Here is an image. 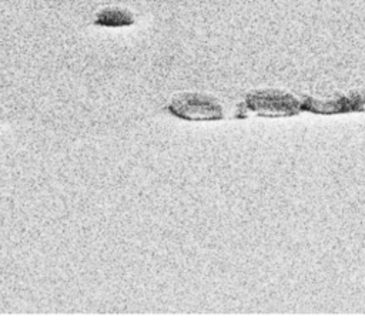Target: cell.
<instances>
[{"mask_svg":"<svg viewBox=\"0 0 365 332\" xmlns=\"http://www.w3.org/2000/svg\"><path fill=\"white\" fill-rule=\"evenodd\" d=\"M168 110L185 120H214L221 117L220 105L212 98L200 94H181L171 101Z\"/></svg>","mask_w":365,"mask_h":332,"instance_id":"1","label":"cell"},{"mask_svg":"<svg viewBox=\"0 0 365 332\" xmlns=\"http://www.w3.org/2000/svg\"><path fill=\"white\" fill-rule=\"evenodd\" d=\"M133 23H134V17L128 10L115 9V7L101 10L96 19V24L108 26V27L130 26Z\"/></svg>","mask_w":365,"mask_h":332,"instance_id":"2","label":"cell"}]
</instances>
